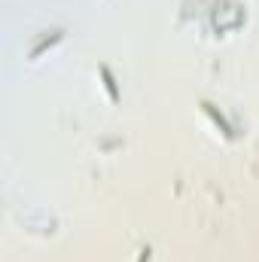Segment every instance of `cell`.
Returning <instances> with one entry per match:
<instances>
[{
  "label": "cell",
  "instance_id": "6da1fadb",
  "mask_svg": "<svg viewBox=\"0 0 259 262\" xmlns=\"http://www.w3.org/2000/svg\"><path fill=\"white\" fill-rule=\"evenodd\" d=\"M101 77H104V86H107V91H110V101H119V91H116V80H113V74L107 67H101Z\"/></svg>",
  "mask_w": 259,
  "mask_h": 262
},
{
  "label": "cell",
  "instance_id": "7a4b0ae2",
  "mask_svg": "<svg viewBox=\"0 0 259 262\" xmlns=\"http://www.w3.org/2000/svg\"><path fill=\"white\" fill-rule=\"evenodd\" d=\"M201 107H204V110H207V113H210V116H214V122H217V125H220V128H223V131H226V137H232V128H229V125H226V119H223V116H217V110H214V107H210V104H207V101H204V104H201Z\"/></svg>",
  "mask_w": 259,
  "mask_h": 262
}]
</instances>
